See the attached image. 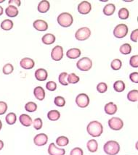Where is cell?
Here are the masks:
<instances>
[{"mask_svg":"<svg viewBox=\"0 0 138 155\" xmlns=\"http://www.w3.org/2000/svg\"><path fill=\"white\" fill-rule=\"evenodd\" d=\"M86 131L88 134L94 138L99 137L103 132V127L100 122L94 120L90 122L86 126Z\"/></svg>","mask_w":138,"mask_h":155,"instance_id":"cell-1","label":"cell"},{"mask_svg":"<svg viewBox=\"0 0 138 155\" xmlns=\"http://www.w3.org/2000/svg\"><path fill=\"white\" fill-rule=\"evenodd\" d=\"M103 150L108 155H116L120 152V145L116 141H108L104 144Z\"/></svg>","mask_w":138,"mask_h":155,"instance_id":"cell-2","label":"cell"},{"mask_svg":"<svg viewBox=\"0 0 138 155\" xmlns=\"http://www.w3.org/2000/svg\"><path fill=\"white\" fill-rule=\"evenodd\" d=\"M57 20L59 25L63 28L70 27L73 23V16L69 12H62L60 14L57 18Z\"/></svg>","mask_w":138,"mask_h":155,"instance_id":"cell-3","label":"cell"},{"mask_svg":"<svg viewBox=\"0 0 138 155\" xmlns=\"http://www.w3.org/2000/svg\"><path fill=\"white\" fill-rule=\"evenodd\" d=\"M129 28L126 24H119L113 30V35L117 38H123L128 34Z\"/></svg>","mask_w":138,"mask_h":155,"instance_id":"cell-4","label":"cell"},{"mask_svg":"<svg viewBox=\"0 0 138 155\" xmlns=\"http://www.w3.org/2000/svg\"><path fill=\"white\" fill-rule=\"evenodd\" d=\"M76 67L82 71H88L93 67V61L89 58H82L77 62Z\"/></svg>","mask_w":138,"mask_h":155,"instance_id":"cell-5","label":"cell"},{"mask_svg":"<svg viewBox=\"0 0 138 155\" xmlns=\"http://www.w3.org/2000/svg\"><path fill=\"white\" fill-rule=\"evenodd\" d=\"M91 36V31L89 28L82 27L76 31L75 34V38L78 41H85Z\"/></svg>","mask_w":138,"mask_h":155,"instance_id":"cell-6","label":"cell"},{"mask_svg":"<svg viewBox=\"0 0 138 155\" xmlns=\"http://www.w3.org/2000/svg\"><path fill=\"white\" fill-rule=\"evenodd\" d=\"M108 126L113 130H120L124 127V122L119 117H113L109 119L108 122Z\"/></svg>","mask_w":138,"mask_h":155,"instance_id":"cell-7","label":"cell"},{"mask_svg":"<svg viewBox=\"0 0 138 155\" xmlns=\"http://www.w3.org/2000/svg\"><path fill=\"white\" fill-rule=\"evenodd\" d=\"M75 101L77 106L80 108H86L89 104V97L86 94H79Z\"/></svg>","mask_w":138,"mask_h":155,"instance_id":"cell-8","label":"cell"},{"mask_svg":"<svg viewBox=\"0 0 138 155\" xmlns=\"http://www.w3.org/2000/svg\"><path fill=\"white\" fill-rule=\"evenodd\" d=\"M63 49L61 46H56L51 51V58L55 61H60L63 58Z\"/></svg>","mask_w":138,"mask_h":155,"instance_id":"cell-9","label":"cell"},{"mask_svg":"<svg viewBox=\"0 0 138 155\" xmlns=\"http://www.w3.org/2000/svg\"><path fill=\"white\" fill-rule=\"evenodd\" d=\"M78 12L82 15H87L92 10V5L89 2L83 1L79 4L77 7Z\"/></svg>","mask_w":138,"mask_h":155,"instance_id":"cell-10","label":"cell"},{"mask_svg":"<svg viewBox=\"0 0 138 155\" xmlns=\"http://www.w3.org/2000/svg\"><path fill=\"white\" fill-rule=\"evenodd\" d=\"M48 136L45 134H39L34 138V144L37 147H42L47 143Z\"/></svg>","mask_w":138,"mask_h":155,"instance_id":"cell-11","label":"cell"},{"mask_svg":"<svg viewBox=\"0 0 138 155\" xmlns=\"http://www.w3.org/2000/svg\"><path fill=\"white\" fill-rule=\"evenodd\" d=\"M20 65L22 68L25 70H31L34 68L35 66V62L34 60L29 58H23L20 62Z\"/></svg>","mask_w":138,"mask_h":155,"instance_id":"cell-12","label":"cell"},{"mask_svg":"<svg viewBox=\"0 0 138 155\" xmlns=\"http://www.w3.org/2000/svg\"><path fill=\"white\" fill-rule=\"evenodd\" d=\"M33 26L38 31H46L48 29V24L45 20H36L33 23Z\"/></svg>","mask_w":138,"mask_h":155,"instance_id":"cell-13","label":"cell"},{"mask_svg":"<svg viewBox=\"0 0 138 155\" xmlns=\"http://www.w3.org/2000/svg\"><path fill=\"white\" fill-rule=\"evenodd\" d=\"M48 153L49 155H65V149L58 148L54 143H50L48 147Z\"/></svg>","mask_w":138,"mask_h":155,"instance_id":"cell-14","label":"cell"},{"mask_svg":"<svg viewBox=\"0 0 138 155\" xmlns=\"http://www.w3.org/2000/svg\"><path fill=\"white\" fill-rule=\"evenodd\" d=\"M35 78L39 81H45L48 78V73L44 68H39L35 71Z\"/></svg>","mask_w":138,"mask_h":155,"instance_id":"cell-15","label":"cell"},{"mask_svg":"<svg viewBox=\"0 0 138 155\" xmlns=\"http://www.w3.org/2000/svg\"><path fill=\"white\" fill-rule=\"evenodd\" d=\"M104 110L105 112H106V113L108 115H115V114L117 112V110H118L117 105L114 104L113 102H108L105 105Z\"/></svg>","mask_w":138,"mask_h":155,"instance_id":"cell-16","label":"cell"},{"mask_svg":"<svg viewBox=\"0 0 138 155\" xmlns=\"http://www.w3.org/2000/svg\"><path fill=\"white\" fill-rule=\"evenodd\" d=\"M81 54H82V51H81L79 49L72 48V49H70L67 51V52H66V56H67V58H69V59L74 60V59L79 58L81 56Z\"/></svg>","mask_w":138,"mask_h":155,"instance_id":"cell-17","label":"cell"},{"mask_svg":"<svg viewBox=\"0 0 138 155\" xmlns=\"http://www.w3.org/2000/svg\"><path fill=\"white\" fill-rule=\"evenodd\" d=\"M34 95L36 99L39 101H42L45 98V89L42 86H36L34 89Z\"/></svg>","mask_w":138,"mask_h":155,"instance_id":"cell-18","label":"cell"},{"mask_svg":"<svg viewBox=\"0 0 138 155\" xmlns=\"http://www.w3.org/2000/svg\"><path fill=\"white\" fill-rule=\"evenodd\" d=\"M5 13H6L7 16L10 18H15L16 16L18 15L19 11L16 6H13V5H9L5 10Z\"/></svg>","mask_w":138,"mask_h":155,"instance_id":"cell-19","label":"cell"},{"mask_svg":"<svg viewBox=\"0 0 138 155\" xmlns=\"http://www.w3.org/2000/svg\"><path fill=\"white\" fill-rule=\"evenodd\" d=\"M19 120L21 124L25 127L31 126L33 123L32 118L29 115H26V114H22V115H20Z\"/></svg>","mask_w":138,"mask_h":155,"instance_id":"cell-20","label":"cell"},{"mask_svg":"<svg viewBox=\"0 0 138 155\" xmlns=\"http://www.w3.org/2000/svg\"><path fill=\"white\" fill-rule=\"evenodd\" d=\"M50 8V4L48 1H46V0H43V1H41L39 3L37 10L39 12L41 13H46L47 12Z\"/></svg>","mask_w":138,"mask_h":155,"instance_id":"cell-21","label":"cell"},{"mask_svg":"<svg viewBox=\"0 0 138 155\" xmlns=\"http://www.w3.org/2000/svg\"><path fill=\"white\" fill-rule=\"evenodd\" d=\"M116 10V6L113 5V4L110 3V4H107L106 6L104 7L103 10V14L106 16H111L112 15L114 14Z\"/></svg>","mask_w":138,"mask_h":155,"instance_id":"cell-22","label":"cell"},{"mask_svg":"<svg viewBox=\"0 0 138 155\" xmlns=\"http://www.w3.org/2000/svg\"><path fill=\"white\" fill-rule=\"evenodd\" d=\"M42 43L46 45H51L54 44L55 41V35L52 34H47L43 36L42 38Z\"/></svg>","mask_w":138,"mask_h":155,"instance_id":"cell-23","label":"cell"},{"mask_svg":"<svg viewBox=\"0 0 138 155\" xmlns=\"http://www.w3.org/2000/svg\"><path fill=\"white\" fill-rule=\"evenodd\" d=\"M86 147L90 152H96L98 149V143L95 139H91L86 143Z\"/></svg>","mask_w":138,"mask_h":155,"instance_id":"cell-24","label":"cell"},{"mask_svg":"<svg viewBox=\"0 0 138 155\" xmlns=\"http://www.w3.org/2000/svg\"><path fill=\"white\" fill-rule=\"evenodd\" d=\"M60 113L58 110H50L48 113H47V118L51 121H57L60 119Z\"/></svg>","mask_w":138,"mask_h":155,"instance_id":"cell-25","label":"cell"},{"mask_svg":"<svg viewBox=\"0 0 138 155\" xmlns=\"http://www.w3.org/2000/svg\"><path fill=\"white\" fill-rule=\"evenodd\" d=\"M14 23L11 20H4L1 23V28L4 31H10L13 28Z\"/></svg>","mask_w":138,"mask_h":155,"instance_id":"cell-26","label":"cell"},{"mask_svg":"<svg viewBox=\"0 0 138 155\" xmlns=\"http://www.w3.org/2000/svg\"><path fill=\"white\" fill-rule=\"evenodd\" d=\"M5 121L8 125H14L17 121V116L14 112H10L5 117Z\"/></svg>","mask_w":138,"mask_h":155,"instance_id":"cell-27","label":"cell"},{"mask_svg":"<svg viewBox=\"0 0 138 155\" xmlns=\"http://www.w3.org/2000/svg\"><path fill=\"white\" fill-rule=\"evenodd\" d=\"M126 86L124 81H116L113 84V88L116 92H122L125 90Z\"/></svg>","mask_w":138,"mask_h":155,"instance_id":"cell-28","label":"cell"},{"mask_svg":"<svg viewBox=\"0 0 138 155\" xmlns=\"http://www.w3.org/2000/svg\"><path fill=\"white\" fill-rule=\"evenodd\" d=\"M127 99L132 102H136L138 100V91L137 89L132 90L127 94Z\"/></svg>","mask_w":138,"mask_h":155,"instance_id":"cell-29","label":"cell"},{"mask_svg":"<svg viewBox=\"0 0 138 155\" xmlns=\"http://www.w3.org/2000/svg\"><path fill=\"white\" fill-rule=\"evenodd\" d=\"M119 51L122 54L124 55H127L130 54L132 52V47L130 44H124L123 45H121L119 49Z\"/></svg>","mask_w":138,"mask_h":155,"instance_id":"cell-30","label":"cell"},{"mask_svg":"<svg viewBox=\"0 0 138 155\" xmlns=\"http://www.w3.org/2000/svg\"><path fill=\"white\" fill-rule=\"evenodd\" d=\"M56 143L59 147H66L69 143V139L66 136H59L56 139Z\"/></svg>","mask_w":138,"mask_h":155,"instance_id":"cell-31","label":"cell"},{"mask_svg":"<svg viewBox=\"0 0 138 155\" xmlns=\"http://www.w3.org/2000/svg\"><path fill=\"white\" fill-rule=\"evenodd\" d=\"M118 15H119V18L121 20H126L130 17V12H129L127 9L123 7V8H121L119 10Z\"/></svg>","mask_w":138,"mask_h":155,"instance_id":"cell-32","label":"cell"},{"mask_svg":"<svg viewBox=\"0 0 138 155\" xmlns=\"http://www.w3.org/2000/svg\"><path fill=\"white\" fill-rule=\"evenodd\" d=\"M80 81L79 77L76 75L75 73H71V74L68 75L67 77V81L68 84H76L79 81Z\"/></svg>","mask_w":138,"mask_h":155,"instance_id":"cell-33","label":"cell"},{"mask_svg":"<svg viewBox=\"0 0 138 155\" xmlns=\"http://www.w3.org/2000/svg\"><path fill=\"white\" fill-rule=\"evenodd\" d=\"M110 67L113 71H119L122 67V62L119 59H114L110 63Z\"/></svg>","mask_w":138,"mask_h":155,"instance_id":"cell-34","label":"cell"},{"mask_svg":"<svg viewBox=\"0 0 138 155\" xmlns=\"http://www.w3.org/2000/svg\"><path fill=\"white\" fill-rule=\"evenodd\" d=\"M25 110L29 112H34L37 110V104L34 101H29L25 104Z\"/></svg>","mask_w":138,"mask_h":155,"instance_id":"cell-35","label":"cell"},{"mask_svg":"<svg viewBox=\"0 0 138 155\" xmlns=\"http://www.w3.org/2000/svg\"><path fill=\"white\" fill-rule=\"evenodd\" d=\"M68 73H66V72H62V73H60L58 77V81L59 83L62 85V86H68L69 84H68V81H67V77H68Z\"/></svg>","mask_w":138,"mask_h":155,"instance_id":"cell-36","label":"cell"},{"mask_svg":"<svg viewBox=\"0 0 138 155\" xmlns=\"http://www.w3.org/2000/svg\"><path fill=\"white\" fill-rule=\"evenodd\" d=\"M54 103L57 107H64L66 105V100L62 97L58 96V97H56L55 98Z\"/></svg>","mask_w":138,"mask_h":155,"instance_id":"cell-37","label":"cell"},{"mask_svg":"<svg viewBox=\"0 0 138 155\" xmlns=\"http://www.w3.org/2000/svg\"><path fill=\"white\" fill-rule=\"evenodd\" d=\"M14 71V67L12 64L7 63L4 65L2 68V72L5 75H10Z\"/></svg>","mask_w":138,"mask_h":155,"instance_id":"cell-38","label":"cell"},{"mask_svg":"<svg viewBox=\"0 0 138 155\" xmlns=\"http://www.w3.org/2000/svg\"><path fill=\"white\" fill-rule=\"evenodd\" d=\"M108 90V85L104 82H100L97 85V91L99 93L103 94L107 91Z\"/></svg>","mask_w":138,"mask_h":155,"instance_id":"cell-39","label":"cell"},{"mask_svg":"<svg viewBox=\"0 0 138 155\" xmlns=\"http://www.w3.org/2000/svg\"><path fill=\"white\" fill-rule=\"evenodd\" d=\"M33 126H34V128L36 129V130H40L42 128V125H43V123H42V120L41 118L38 117V118H36V119L34 120H33Z\"/></svg>","mask_w":138,"mask_h":155,"instance_id":"cell-40","label":"cell"},{"mask_svg":"<svg viewBox=\"0 0 138 155\" xmlns=\"http://www.w3.org/2000/svg\"><path fill=\"white\" fill-rule=\"evenodd\" d=\"M46 88L49 91H54L57 89V84L55 81H48L46 84Z\"/></svg>","mask_w":138,"mask_h":155,"instance_id":"cell-41","label":"cell"},{"mask_svg":"<svg viewBox=\"0 0 138 155\" xmlns=\"http://www.w3.org/2000/svg\"><path fill=\"white\" fill-rule=\"evenodd\" d=\"M130 64L132 68H138V55H134L130 58Z\"/></svg>","mask_w":138,"mask_h":155,"instance_id":"cell-42","label":"cell"},{"mask_svg":"<svg viewBox=\"0 0 138 155\" xmlns=\"http://www.w3.org/2000/svg\"><path fill=\"white\" fill-rule=\"evenodd\" d=\"M7 108H8V107H7L6 102L2 101H0V115H5L6 113Z\"/></svg>","mask_w":138,"mask_h":155,"instance_id":"cell-43","label":"cell"},{"mask_svg":"<svg viewBox=\"0 0 138 155\" xmlns=\"http://www.w3.org/2000/svg\"><path fill=\"white\" fill-rule=\"evenodd\" d=\"M84 152L83 150L79 147H75L70 152V155H83Z\"/></svg>","mask_w":138,"mask_h":155,"instance_id":"cell-44","label":"cell"},{"mask_svg":"<svg viewBox=\"0 0 138 155\" xmlns=\"http://www.w3.org/2000/svg\"><path fill=\"white\" fill-rule=\"evenodd\" d=\"M130 39L133 42H137L138 41V29L132 31L131 35H130Z\"/></svg>","mask_w":138,"mask_h":155,"instance_id":"cell-45","label":"cell"},{"mask_svg":"<svg viewBox=\"0 0 138 155\" xmlns=\"http://www.w3.org/2000/svg\"><path fill=\"white\" fill-rule=\"evenodd\" d=\"M130 79L131 80L132 82L137 84L138 83V73L137 72H134L130 75Z\"/></svg>","mask_w":138,"mask_h":155,"instance_id":"cell-46","label":"cell"},{"mask_svg":"<svg viewBox=\"0 0 138 155\" xmlns=\"http://www.w3.org/2000/svg\"><path fill=\"white\" fill-rule=\"evenodd\" d=\"M8 3L10 5H13V6L16 5L18 7H20L21 5V2L20 0H10Z\"/></svg>","mask_w":138,"mask_h":155,"instance_id":"cell-47","label":"cell"},{"mask_svg":"<svg viewBox=\"0 0 138 155\" xmlns=\"http://www.w3.org/2000/svg\"><path fill=\"white\" fill-rule=\"evenodd\" d=\"M4 142H3V141H2V140H0V151L2 150V149H3V147H4Z\"/></svg>","mask_w":138,"mask_h":155,"instance_id":"cell-48","label":"cell"},{"mask_svg":"<svg viewBox=\"0 0 138 155\" xmlns=\"http://www.w3.org/2000/svg\"><path fill=\"white\" fill-rule=\"evenodd\" d=\"M3 12H4V10H3V7H2V6H0V16H1V15H2Z\"/></svg>","mask_w":138,"mask_h":155,"instance_id":"cell-49","label":"cell"},{"mask_svg":"<svg viewBox=\"0 0 138 155\" xmlns=\"http://www.w3.org/2000/svg\"><path fill=\"white\" fill-rule=\"evenodd\" d=\"M2 128V121L0 120V130H1Z\"/></svg>","mask_w":138,"mask_h":155,"instance_id":"cell-50","label":"cell"},{"mask_svg":"<svg viewBox=\"0 0 138 155\" xmlns=\"http://www.w3.org/2000/svg\"><path fill=\"white\" fill-rule=\"evenodd\" d=\"M5 2L4 0H1V1H0V3H2V2Z\"/></svg>","mask_w":138,"mask_h":155,"instance_id":"cell-51","label":"cell"}]
</instances>
